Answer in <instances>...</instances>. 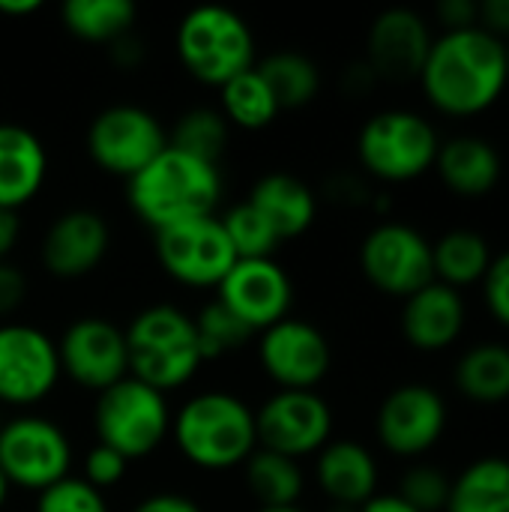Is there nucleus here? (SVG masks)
<instances>
[{"mask_svg":"<svg viewBox=\"0 0 509 512\" xmlns=\"http://www.w3.org/2000/svg\"><path fill=\"white\" fill-rule=\"evenodd\" d=\"M429 102L456 117L492 108L509 81L507 45L486 27L447 30L432 39L420 72Z\"/></svg>","mask_w":509,"mask_h":512,"instance_id":"nucleus-1","label":"nucleus"},{"mask_svg":"<svg viewBox=\"0 0 509 512\" xmlns=\"http://www.w3.org/2000/svg\"><path fill=\"white\" fill-rule=\"evenodd\" d=\"M222 198L219 168L171 144L129 180V207L153 231L216 216Z\"/></svg>","mask_w":509,"mask_h":512,"instance_id":"nucleus-2","label":"nucleus"},{"mask_svg":"<svg viewBox=\"0 0 509 512\" xmlns=\"http://www.w3.org/2000/svg\"><path fill=\"white\" fill-rule=\"evenodd\" d=\"M174 444L186 462L204 471L246 465L258 450L255 411L231 393H198L171 420Z\"/></svg>","mask_w":509,"mask_h":512,"instance_id":"nucleus-3","label":"nucleus"},{"mask_svg":"<svg viewBox=\"0 0 509 512\" xmlns=\"http://www.w3.org/2000/svg\"><path fill=\"white\" fill-rule=\"evenodd\" d=\"M123 333L129 351V378L159 393L189 384L204 366L195 318L171 303L141 309Z\"/></svg>","mask_w":509,"mask_h":512,"instance_id":"nucleus-4","label":"nucleus"},{"mask_svg":"<svg viewBox=\"0 0 509 512\" xmlns=\"http://www.w3.org/2000/svg\"><path fill=\"white\" fill-rule=\"evenodd\" d=\"M177 54L192 78L222 87L252 69L255 39L243 15L228 6H195L177 27Z\"/></svg>","mask_w":509,"mask_h":512,"instance_id":"nucleus-5","label":"nucleus"},{"mask_svg":"<svg viewBox=\"0 0 509 512\" xmlns=\"http://www.w3.org/2000/svg\"><path fill=\"white\" fill-rule=\"evenodd\" d=\"M441 138L435 126L405 108H387L366 120L357 138V156L369 174L387 183H408L435 168Z\"/></svg>","mask_w":509,"mask_h":512,"instance_id":"nucleus-6","label":"nucleus"},{"mask_svg":"<svg viewBox=\"0 0 509 512\" xmlns=\"http://www.w3.org/2000/svg\"><path fill=\"white\" fill-rule=\"evenodd\" d=\"M96 444L117 450L126 462L150 456L171 432V411L165 393L123 378L96 396L93 408Z\"/></svg>","mask_w":509,"mask_h":512,"instance_id":"nucleus-7","label":"nucleus"},{"mask_svg":"<svg viewBox=\"0 0 509 512\" xmlns=\"http://www.w3.org/2000/svg\"><path fill=\"white\" fill-rule=\"evenodd\" d=\"M72 468V444L66 432L45 417H15L0 429V474L9 486L45 492L66 480Z\"/></svg>","mask_w":509,"mask_h":512,"instance_id":"nucleus-8","label":"nucleus"},{"mask_svg":"<svg viewBox=\"0 0 509 512\" xmlns=\"http://www.w3.org/2000/svg\"><path fill=\"white\" fill-rule=\"evenodd\" d=\"M363 276L384 294L408 300L435 282L432 243L423 231L405 222L375 225L360 246Z\"/></svg>","mask_w":509,"mask_h":512,"instance_id":"nucleus-9","label":"nucleus"},{"mask_svg":"<svg viewBox=\"0 0 509 512\" xmlns=\"http://www.w3.org/2000/svg\"><path fill=\"white\" fill-rule=\"evenodd\" d=\"M165 147L168 135L162 123L138 105H111L99 111L87 129L90 159L102 171L126 180L144 171Z\"/></svg>","mask_w":509,"mask_h":512,"instance_id":"nucleus-10","label":"nucleus"},{"mask_svg":"<svg viewBox=\"0 0 509 512\" xmlns=\"http://www.w3.org/2000/svg\"><path fill=\"white\" fill-rule=\"evenodd\" d=\"M333 411L315 390H276L255 411L258 447L300 459L321 453L330 444Z\"/></svg>","mask_w":509,"mask_h":512,"instance_id":"nucleus-11","label":"nucleus"},{"mask_svg":"<svg viewBox=\"0 0 509 512\" xmlns=\"http://www.w3.org/2000/svg\"><path fill=\"white\" fill-rule=\"evenodd\" d=\"M156 258L171 279L192 288H219V282L237 264V252L219 216H204L156 231Z\"/></svg>","mask_w":509,"mask_h":512,"instance_id":"nucleus-12","label":"nucleus"},{"mask_svg":"<svg viewBox=\"0 0 509 512\" xmlns=\"http://www.w3.org/2000/svg\"><path fill=\"white\" fill-rule=\"evenodd\" d=\"M57 345L30 324H0V405H36L60 381Z\"/></svg>","mask_w":509,"mask_h":512,"instance_id":"nucleus-13","label":"nucleus"},{"mask_svg":"<svg viewBox=\"0 0 509 512\" xmlns=\"http://www.w3.org/2000/svg\"><path fill=\"white\" fill-rule=\"evenodd\" d=\"M60 372L96 396L129 378L126 333L105 318H78L57 342Z\"/></svg>","mask_w":509,"mask_h":512,"instance_id":"nucleus-14","label":"nucleus"},{"mask_svg":"<svg viewBox=\"0 0 509 512\" xmlns=\"http://www.w3.org/2000/svg\"><path fill=\"white\" fill-rule=\"evenodd\" d=\"M258 360L279 390H315L330 372L333 351L315 324L285 318L261 333Z\"/></svg>","mask_w":509,"mask_h":512,"instance_id":"nucleus-15","label":"nucleus"},{"mask_svg":"<svg viewBox=\"0 0 509 512\" xmlns=\"http://www.w3.org/2000/svg\"><path fill=\"white\" fill-rule=\"evenodd\" d=\"M216 300L228 306L252 333H264L288 318L294 285L273 258H240L219 282Z\"/></svg>","mask_w":509,"mask_h":512,"instance_id":"nucleus-16","label":"nucleus"},{"mask_svg":"<svg viewBox=\"0 0 509 512\" xmlns=\"http://www.w3.org/2000/svg\"><path fill=\"white\" fill-rule=\"evenodd\" d=\"M375 429L393 456H420L441 441L447 405L441 393L426 384H402L381 402Z\"/></svg>","mask_w":509,"mask_h":512,"instance_id":"nucleus-17","label":"nucleus"},{"mask_svg":"<svg viewBox=\"0 0 509 512\" xmlns=\"http://www.w3.org/2000/svg\"><path fill=\"white\" fill-rule=\"evenodd\" d=\"M369 66L378 78L390 81H411L420 78L423 63L432 48L429 24L405 6L381 12L369 27Z\"/></svg>","mask_w":509,"mask_h":512,"instance_id":"nucleus-18","label":"nucleus"},{"mask_svg":"<svg viewBox=\"0 0 509 512\" xmlns=\"http://www.w3.org/2000/svg\"><path fill=\"white\" fill-rule=\"evenodd\" d=\"M108 243V222L96 210L75 207L48 225L42 237V264L60 279H78L102 264Z\"/></svg>","mask_w":509,"mask_h":512,"instance_id":"nucleus-19","label":"nucleus"},{"mask_svg":"<svg viewBox=\"0 0 509 512\" xmlns=\"http://www.w3.org/2000/svg\"><path fill=\"white\" fill-rule=\"evenodd\" d=\"M465 300L444 282H429L405 300L402 333L420 351H441L453 345L465 330Z\"/></svg>","mask_w":509,"mask_h":512,"instance_id":"nucleus-20","label":"nucleus"},{"mask_svg":"<svg viewBox=\"0 0 509 512\" xmlns=\"http://www.w3.org/2000/svg\"><path fill=\"white\" fill-rule=\"evenodd\" d=\"M48 177L45 144L18 123H0V207L15 210L33 201Z\"/></svg>","mask_w":509,"mask_h":512,"instance_id":"nucleus-21","label":"nucleus"},{"mask_svg":"<svg viewBox=\"0 0 509 512\" xmlns=\"http://www.w3.org/2000/svg\"><path fill=\"white\" fill-rule=\"evenodd\" d=\"M435 171L456 195L483 198L501 183L504 159L498 147L483 135H453L450 141H441Z\"/></svg>","mask_w":509,"mask_h":512,"instance_id":"nucleus-22","label":"nucleus"},{"mask_svg":"<svg viewBox=\"0 0 509 512\" xmlns=\"http://www.w3.org/2000/svg\"><path fill=\"white\" fill-rule=\"evenodd\" d=\"M318 486L342 507H363L378 489V462L357 441H333L318 453Z\"/></svg>","mask_w":509,"mask_h":512,"instance_id":"nucleus-23","label":"nucleus"},{"mask_svg":"<svg viewBox=\"0 0 509 512\" xmlns=\"http://www.w3.org/2000/svg\"><path fill=\"white\" fill-rule=\"evenodd\" d=\"M249 204L267 219L279 243L306 234L315 222L318 201L315 192L294 174H264L249 195Z\"/></svg>","mask_w":509,"mask_h":512,"instance_id":"nucleus-24","label":"nucleus"},{"mask_svg":"<svg viewBox=\"0 0 509 512\" xmlns=\"http://www.w3.org/2000/svg\"><path fill=\"white\" fill-rule=\"evenodd\" d=\"M444 512H509V459L483 456L450 486Z\"/></svg>","mask_w":509,"mask_h":512,"instance_id":"nucleus-25","label":"nucleus"},{"mask_svg":"<svg viewBox=\"0 0 509 512\" xmlns=\"http://www.w3.org/2000/svg\"><path fill=\"white\" fill-rule=\"evenodd\" d=\"M432 264L435 279L459 291L462 285L480 282L486 276L492 264V246L480 231L453 228L438 243H432Z\"/></svg>","mask_w":509,"mask_h":512,"instance_id":"nucleus-26","label":"nucleus"},{"mask_svg":"<svg viewBox=\"0 0 509 512\" xmlns=\"http://www.w3.org/2000/svg\"><path fill=\"white\" fill-rule=\"evenodd\" d=\"M456 387L462 396L495 405L509 399V348L501 342H483L462 354L456 363Z\"/></svg>","mask_w":509,"mask_h":512,"instance_id":"nucleus-27","label":"nucleus"},{"mask_svg":"<svg viewBox=\"0 0 509 512\" xmlns=\"http://www.w3.org/2000/svg\"><path fill=\"white\" fill-rule=\"evenodd\" d=\"M135 15L138 9L132 0H66L60 9L63 27L72 36L105 45L132 33Z\"/></svg>","mask_w":509,"mask_h":512,"instance_id":"nucleus-28","label":"nucleus"},{"mask_svg":"<svg viewBox=\"0 0 509 512\" xmlns=\"http://www.w3.org/2000/svg\"><path fill=\"white\" fill-rule=\"evenodd\" d=\"M261 72V78L267 81L279 111H291V108H303L318 96L321 87V72L318 66L300 54V51H273L267 60H261L255 66Z\"/></svg>","mask_w":509,"mask_h":512,"instance_id":"nucleus-29","label":"nucleus"},{"mask_svg":"<svg viewBox=\"0 0 509 512\" xmlns=\"http://www.w3.org/2000/svg\"><path fill=\"white\" fill-rule=\"evenodd\" d=\"M246 483L261 507H297L303 495V471L294 459L255 450L246 459Z\"/></svg>","mask_w":509,"mask_h":512,"instance_id":"nucleus-30","label":"nucleus"},{"mask_svg":"<svg viewBox=\"0 0 509 512\" xmlns=\"http://www.w3.org/2000/svg\"><path fill=\"white\" fill-rule=\"evenodd\" d=\"M276 114H279V105L255 66L234 75L228 84H222V117L228 123L255 132V129L270 126Z\"/></svg>","mask_w":509,"mask_h":512,"instance_id":"nucleus-31","label":"nucleus"},{"mask_svg":"<svg viewBox=\"0 0 509 512\" xmlns=\"http://www.w3.org/2000/svg\"><path fill=\"white\" fill-rule=\"evenodd\" d=\"M168 144L174 150H183V153L201 159V162L216 165L222 150H225V144H228V120L222 117V111L192 108V111H186L177 120Z\"/></svg>","mask_w":509,"mask_h":512,"instance_id":"nucleus-32","label":"nucleus"},{"mask_svg":"<svg viewBox=\"0 0 509 512\" xmlns=\"http://www.w3.org/2000/svg\"><path fill=\"white\" fill-rule=\"evenodd\" d=\"M219 222L237 252V261L240 258H273L279 237L273 234L267 219L249 201L231 207L225 216H219Z\"/></svg>","mask_w":509,"mask_h":512,"instance_id":"nucleus-33","label":"nucleus"},{"mask_svg":"<svg viewBox=\"0 0 509 512\" xmlns=\"http://www.w3.org/2000/svg\"><path fill=\"white\" fill-rule=\"evenodd\" d=\"M195 333H198V345H201V357L204 363L207 360H216L234 348H240L243 342H249L255 333L228 309L222 306L219 300L207 303L198 318H195Z\"/></svg>","mask_w":509,"mask_h":512,"instance_id":"nucleus-34","label":"nucleus"},{"mask_svg":"<svg viewBox=\"0 0 509 512\" xmlns=\"http://www.w3.org/2000/svg\"><path fill=\"white\" fill-rule=\"evenodd\" d=\"M450 486H453V480L441 468H435V465H414L402 477L399 498L405 504H411L417 512H441L447 510Z\"/></svg>","mask_w":509,"mask_h":512,"instance_id":"nucleus-35","label":"nucleus"},{"mask_svg":"<svg viewBox=\"0 0 509 512\" xmlns=\"http://www.w3.org/2000/svg\"><path fill=\"white\" fill-rule=\"evenodd\" d=\"M36 512H108V504L99 489L69 474L66 480L39 492Z\"/></svg>","mask_w":509,"mask_h":512,"instance_id":"nucleus-36","label":"nucleus"},{"mask_svg":"<svg viewBox=\"0 0 509 512\" xmlns=\"http://www.w3.org/2000/svg\"><path fill=\"white\" fill-rule=\"evenodd\" d=\"M126 468H129V462L117 450H111L105 444H96L84 456V477L81 480L90 483L93 489L105 492V489L117 486L126 477Z\"/></svg>","mask_w":509,"mask_h":512,"instance_id":"nucleus-37","label":"nucleus"},{"mask_svg":"<svg viewBox=\"0 0 509 512\" xmlns=\"http://www.w3.org/2000/svg\"><path fill=\"white\" fill-rule=\"evenodd\" d=\"M483 297L489 312L509 327V249L492 258L483 276Z\"/></svg>","mask_w":509,"mask_h":512,"instance_id":"nucleus-38","label":"nucleus"},{"mask_svg":"<svg viewBox=\"0 0 509 512\" xmlns=\"http://www.w3.org/2000/svg\"><path fill=\"white\" fill-rule=\"evenodd\" d=\"M27 300V279L18 267L0 261V318H9Z\"/></svg>","mask_w":509,"mask_h":512,"instance_id":"nucleus-39","label":"nucleus"},{"mask_svg":"<svg viewBox=\"0 0 509 512\" xmlns=\"http://www.w3.org/2000/svg\"><path fill=\"white\" fill-rule=\"evenodd\" d=\"M438 18L447 30H465V27H477L480 21V6L471 0H441L438 3Z\"/></svg>","mask_w":509,"mask_h":512,"instance_id":"nucleus-40","label":"nucleus"},{"mask_svg":"<svg viewBox=\"0 0 509 512\" xmlns=\"http://www.w3.org/2000/svg\"><path fill=\"white\" fill-rule=\"evenodd\" d=\"M132 512H201V507L186 498V495H174V492H159L144 498Z\"/></svg>","mask_w":509,"mask_h":512,"instance_id":"nucleus-41","label":"nucleus"},{"mask_svg":"<svg viewBox=\"0 0 509 512\" xmlns=\"http://www.w3.org/2000/svg\"><path fill=\"white\" fill-rule=\"evenodd\" d=\"M480 27L489 33H509V0H486L480 3Z\"/></svg>","mask_w":509,"mask_h":512,"instance_id":"nucleus-42","label":"nucleus"},{"mask_svg":"<svg viewBox=\"0 0 509 512\" xmlns=\"http://www.w3.org/2000/svg\"><path fill=\"white\" fill-rule=\"evenodd\" d=\"M108 51H111V60H114L117 66H123V69L141 63V57H144V48H141V42H138L135 33H126V36L114 39V42L108 45Z\"/></svg>","mask_w":509,"mask_h":512,"instance_id":"nucleus-43","label":"nucleus"},{"mask_svg":"<svg viewBox=\"0 0 509 512\" xmlns=\"http://www.w3.org/2000/svg\"><path fill=\"white\" fill-rule=\"evenodd\" d=\"M18 234H21L18 213H15V210H3V207H0V261L15 249Z\"/></svg>","mask_w":509,"mask_h":512,"instance_id":"nucleus-44","label":"nucleus"},{"mask_svg":"<svg viewBox=\"0 0 509 512\" xmlns=\"http://www.w3.org/2000/svg\"><path fill=\"white\" fill-rule=\"evenodd\" d=\"M357 512H417L411 504H405L399 495H375L369 498Z\"/></svg>","mask_w":509,"mask_h":512,"instance_id":"nucleus-45","label":"nucleus"},{"mask_svg":"<svg viewBox=\"0 0 509 512\" xmlns=\"http://www.w3.org/2000/svg\"><path fill=\"white\" fill-rule=\"evenodd\" d=\"M42 9V0H0V15H33Z\"/></svg>","mask_w":509,"mask_h":512,"instance_id":"nucleus-46","label":"nucleus"},{"mask_svg":"<svg viewBox=\"0 0 509 512\" xmlns=\"http://www.w3.org/2000/svg\"><path fill=\"white\" fill-rule=\"evenodd\" d=\"M6 498H9V483H6V477L0 474V510H3V504H6Z\"/></svg>","mask_w":509,"mask_h":512,"instance_id":"nucleus-47","label":"nucleus"},{"mask_svg":"<svg viewBox=\"0 0 509 512\" xmlns=\"http://www.w3.org/2000/svg\"><path fill=\"white\" fill-rule=\"evenodd\" d=\"M258 512H303L300 507H261Z\"/></svg>","mask_w":509,"mask_h":512,"instance_id":"nucleus-48","label":"nucleus"},{"mask_svg":"<svg viewBox=\"0 0 509 512\" xmlns=\"http://www.w3.org/2000/svg\"><path fill=\"white\" fill-rule=\"evenodd\" d=\"M0 408H3V405H0ZM3 423H6V420H3V411H0V429H3Z\"/></svg>","mask_w":509,"mask_h":512,"instance_id":"nucleus-49","label":"nucleus"},{"mask_svg":"<svg viewBox=\"0 0 509 512\" xmlns=\"http://www.w3.org/2000/svg\"><path fill=\"white\" fill-rule=\"evenodd\" d=\"M507 72H509V45H507Z\"/></svg>","mask_w":509,"mask_h":512,"instance_id":"nucleus-50","label":"nucleus"}]
</instances>
